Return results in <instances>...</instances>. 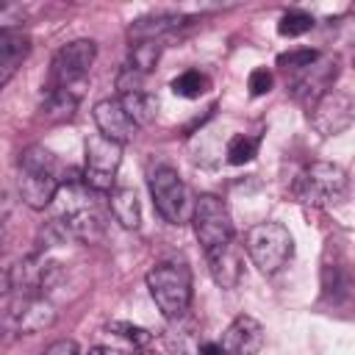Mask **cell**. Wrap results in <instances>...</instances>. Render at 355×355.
<instances>
[{
	"mask_svg": "<svg viewBox=\"0 0 355 355\" xmlns=\"http://www.w3.org/2000/svg\"><path fill=\"white\" fill-rule=\"evenodd\" d=\"M158 55H161V44L158 42H136L133 50H130L128 67L136 69V72H141V75H147L158 64Z\"/></svg>",
	"mask_w": 355,
	"mask_h": 355,
	"instance_id": "44dd1931",
	"label": "cell"
},
{
	"mask_svg": "<svg viewBox=\"0 0 355 355\" xmlns=\"http://www.w3.org/2000/svg\"><path fill=\"white\" fill-rule=\"evenodd\" d=\"M86 355H122L119 349H111V347H92Z\"/></svg>",
	"mask_w": 355,
	"mask_h": 355,
	"instance_id": "4dcf8cb0",
	"label": "cell"
},
{
	"mask_svg": "<svg viewBox=\"0 0 355 355\" xmlns=\"http://www.w3.org/2000/svg\"><path fill=\"white\" fill-rule=\"evenodd\" d=\"M28 53H31V36L22 28L0 31V89L19 72Z\"/></svg>",
	"mask_w": 355,
	"mask_h": 355,
	"instance_id": "5bb4252c",
	"label": "cell"
},
{
	"mask_svg": "<svg viewBox=\"0 0 355 355\" xmlns=\"http://www.w3.org/2000/svg\"><path fill=\"white\" fill-rule=\"evenodd\" d=\"M200 355H225V352L216 341H205V344H200Z\"/></svg>",
	"mask_w": 355,
	"mask_h": 355,
	"instance_id": "f546056e",
	"label": "cell"
},
{
	"mask_svg": "<svg viewBox=\"0 0 355 355\" xmlns=\"http://www.w3.org/2000/svg\"><path fill=\"white\" fill-rule=\"evenodd\" d=\"M352 111H355L352 94L341 92V89H330L327 94H322L313 103L311 122L322 136H336L352 125Z\"/></svg>",
	"mask_w": 355,
	"mask_h": 355,
	"instance_id": "9c48e42d",
	"label": "cell"
},
{
	"mask_svg": "<svg viewBox=\"0 0 355 355\" xmlns=\"http://www.w3.org/2000/svg\"><path fill=\"white\" fill-rule=\"evenodd\" d=\"M169 89H172L178 97L194 100V97H200V94L208 89V78H205L202 72H197V69H186V72H180V75L169 83Z\"/></svg>",
	"mask_w": 355,
	"mask_h": 355,
	"instance_id": "ffe728a7",
	"label": "cell"
},
{
	"mask_svg": "<svg viewBox=\"0 0 355 355\" xmlns=\"http://www.w3.org/2000/svg\"><path fill=\"white\" fill-rule=\"evenodd\" d=\"M108 205H111V214L114 219L128 227V230H136L139 222H141V208H139V200L133 194V189H111L108 191Z\"/></svg>",
	"mask_w": 355,
	"mask_h": 355,
	"instance_id": "e0dca14e",
	"label": "cell"
},
{
	"mask_svg": "<svg viewBox=\"0 0 355 355\" xmlns=\"http://www.w3.org/2000/svg\"><path fill=\"white\" fill-rule=\"evenodd\" d=\"M247 86H250V94H252V97H261V94H266V92L272 89V72H269V69H263V67L252 69V72H250V80H247Z\"/></svg>",
	"mask_w": 355,
	"mask_h": 355,
	"instance_id": "83f0119b",
	"label": "cell"
},
{
	"mask_svg": "<svg viewBox=\"0 0 355 355\" xmlns=\"http://www.w3.org/2000/svg\"><path fill=\"white\" fill-rule=\"evenodd\" d=\"M55 311L50 302H44L42 297H28L22 300L19 311H17V330L19 333H36L47 324H53Z\"/></svg>",
	"mask_w": 355,
	"mask_h": 355,
	"instance_id": "2e32d148",
	"label": "cell"
},
{
	"mask_svg": "<svg viewBox=\"0 0 355 355\" xmlns=\"http://www.w3.org/2000/svg\"><path fill=\"white\" fill-rule=\"evenodd\" d=\"M42 355H80V349H78V344H75V341L61 338V341H53Z\"/></svg>",
	"mask_w": 355,
	"mask_h": 355,
	"instance_id": "f1b7e54d",
	"label": "cell"
},
{
	"mask_svg": "<svg viewBox=\"0 0 355 355\" xmlns=\"http://www.w3.org/2000/svg\"><path fill=\"white\" fill-rule=\"evenodd\" d=\"M122 164V144L103 139L100 133L86 139V166H83V186L89 191H111L116 169Z\"/></svg>",
	"mask_w": 355,
	"mask_h": 355,
	"instance_id": "5b68a950",
	"label": "cell"
},
{
	"mask_svg": "<svg viewBox=\"0 0 355 355\" xmlns=\"http://www.w3.org/2000/svg\"><path fill=\"white\" fill-rule=\"evenodd\" d=\"M316 58H319V53H316V50H291V53L277 55V67L291 69V72H302V69H308Z\"/></svg>",
	"mask_w": 355,
	"mask_h": 355,
	"instance_id": "cb8c5ba5",
	"label": "cell"
},
{
	"mask_svg": "<svg viewBox=\"0 0 355 355\" xmlns=\"http://www.w3.org/2000/svg\"><path fill=\"white\" fill-rule=\"evenodd\" d=\"M58 189H61V178H58L55 155L42 144L25 147L19 155V197H22V202L31 205L33 211H44L55 200Z\"/></svg>",
	"mask_w": 355,
	"mask_h": 355,
	"instance_id": "6da1fadb",
	"label": "cell"
},
{
	"mask_svg": "<svg viewBox=\"0 0 355 355\" xmlns=\"http://www.w3.org/2000/svg\"><path fill=\"white\" fill-rule=\"evenodd\" d=\"M147 288L166 319H180L191 302V272L178 261L158 263L147 272Z\"/></svg>",
	"mask_w": 355,
	"mask_h": 355,
	"instance_id": "7a4b0ae2",
	"label": "cell"
},
{
	"mask_svg": "<svg viewBox=\"0 0 355 355\" xmlns=\"http://www.w3.org/2000/svg\"><path fill=\"white\" fill-rule=\"evenodd\" d=\"M191 227L202 250H211L227 239H233V222L227 205L214 194H200L191 208Z\"/></svg>",
	"mask_w": 355,
	"mask_h": 355,
	"instance_id": "52a82bcc",
	"label": "cell"
},
{
	"mask_svg": "<svg viewBox=\"0 0 355 355\" xmlns=\"http://www.w3.org/2000/svg\"><path fill=\"white\" fill-rule=\"evenodd\" d=\"M97 55V44L92 39H75L69 44H64L50 67V89H75V83H80Z\"/></svg>",
	"mask_w": 355,
	"mask_h": 355,
	"instance_id": "ba28073f",
	"label": "cell"
},
{
	"mask_svg": "<svg viewBox=\"0 0 355 355\" xmlns=\"http://www.w3.org/2000/svg\"><path fill=\"white\" fill-rule=\"evenodd\" d=\"M122 108L128 111V116L133 119L136 128H144V125H153L155 122V114H158V100L147 92H133V94H122L119 97Z\"/></svg>",
	"mask_w": 355,
	"mask_h": 355,
	"instance_id": "d6986e66",
	"label": "cell"
},
{
	"mask_svg": "<svg viewBox=\"0 0 355 355\" xmlns=\"http://www.w3.org/2000/svg\"><path fill=\"white\" fill-rule=\"evenodd\" d=\"M219 347H222L225 355H258L261 347H263V327H261V322L252 319V316H236L227 324Z\"/></svg>",
	"mask_w": 355,
	"mask_h": 355,
	"instance_id": "7c38bea8",
	"label": "cell"
},
{
	"mask_svg": "<svg viewBox=\"0 0 355 355\" xmlns=\"http://www.w3.org/2000/svg\"><path fill=\"white\" fill-rule=\"evenodd\" d=\"M78 108V92L72 89H50L47 100L42 103V116L47 122H64V119H72Z\"/></svg>",
	"mask_w": 355,
	"mask_h": 355,
	"instance_id": "ac0fdd59",
	"label": "cell"
},
{
	"mask_svg": "<svg viewBox=\"0 0 355 355\" xmlns=\"http://www.w3.org/2000/svg\"><path fill=\"white\" fill-rule=\"evenodd\" d=\"M344 191H347V172L330 161L311 164L308 169H302L297 180V197L313 208L336 202L338 197H344Z\"/></svg>",
	"mask_w": 355,
	"mask_h": 355,
	"instance_id": "277c9868",
	"label": "cell"
},
{
	"mask_svg": "<svg viewBox=\"0 0 355 355\" xmlns=\"http://www.w3.org/2000/svg\"><path fill=\"white\" fill-rule=\"evenodd\" d=\"M108 330L119 333L122 338H128V341L136 344V347H144V344L150 341V333H147L144 327H139V324H130V322H111Z\"/></svg>",
	"mask_w": 355,
	"mask_h": 355,
	"instance_id": "484cf974",
	"label": "cell"
},
{
	"mask_svg": "<svg viewBox=\"0 0 355 355\" xmlns=\"http://www.w3.org/2000/svg\"><path fill=\"white\" fill-rule=\"evenodd\" d=\"M311 28H313V17L305 14V11H288V14H283L280 22H277V33H280V36H288V39L302 36V33H308Z\"/></svg>",
	"mask_w": 355,
	"mask_h": 355,
	"instance_id": "603a6c76",
	"label": "cell"
},
{
	"mask_svg": "<svg viewBox=\"0 0 355 355\" xmlns=\"http://www.w3.org/2000/svg\"><path fill=\"white\" fill-rule=\"evenodd\" d=\"M186 25V17L183 14H169V11H158V14H147V17H139L130 22L128 28V36L136 42H158L161 36L178 31Z\"/></svg>",
	"mask_w": 355,
	"mask_h": 355,
	"instance_id": "9a60e30c",
	"label": "cell"
},
{
	"mask_svg": "<svg viewBox=\"0 0 355 355\" xmlns=\"http://www.w3.org/2000/svg\"><path fill=\"white\" fill-rule=\"evenodd\" d=\"M255 153H258V139H255V136L239 133V136H233V139L227 141V161H230L233 166H241V164L252 161Z\"/></svg>",
	"mask_w": 355,
	"mask_h": 355,
	"instance_id": "7402d4cb",
	"label": "cell"
},
{
	"mask_svg": "<svg viewBox=\"0 0 355 355\" xmlns=\"http://www.w3.org/2000/svg\"><path fill=\"white\" fill-rule=\"evenodd\" d=\"M244 250L261 275H275L294 252V239L280 222H258L244 236Z\"/></svg>",
	"mask_w": 355,
	"mask_h": 355,
	"instance_id": "3957f363",
	"label": "cell"
},
{
	"mask_svg": "<svg viewBox=\"0 0 355 355\" xmlns=\"http://www.w3.org/2000/svg\"><path fill=\"white\" fill-rule=\"evenodd\" d=\"M208 258V269L216 286L222 288H236L241 280V261H244V250L241 244H236V239H227L211 250H205Z\"/></svg>",
	"mask_w": 355,
	"mask_h": 355,
	"instance_id": "30bf717a",
	"label": "cell"
},
{
	"mask_svg": "<svg viewBox=\"0 0 355 355\" xmlns=\"http://www.w3.org/2000/svg\"><path fill=\"white\" fill-rule=\"evenodd\" d=\"M94 122L100 128V136L103 139H111L116 144L130 141L136 136V130H139L133 125V119L128 116V111L122 108L119 100H100L94 105Z\"/></svg>",
	"mask_w": 355,
	"mask_h": 355,
	"instance_id": "4fadbf2b",
	"label": "cell"
},
{
	"mask_svg": "<svg viewBox=\"0 0 355 355\" xmlns=\"http://www.w3.org/2000/svg\"><path fill=\"white\" fill-rule=\"evenodd\" d=\"M144 75L141 72H136V69H130V67H125L122 72H119V78H116V89H119V94H133V92H144Z\"/></svg>",
	"mask_w": 355,
	"mask_h": 355,
	"instance_id": "4316f807",
	"label": "cell"
},
{
	"mask_svg": "<svg viewBox=\"0 0 355 355\" xmlns=\"http://www.w3.org/2000/svg\"><path fill=\"white\" fill-rule=\"evenodd\" d=\"M22 19H25V6L22 3L0 0V31H14V28H19Z\"/></svg>",
	"mask_w": 355,
	"mask_h": 355,
	"instance_id": "d4e9b609",
	"label": "cell"
},
{
	"mask_svg": "<svg viewBox=\"0 0 355 355\" xmlns=\"http://www.w3.org/2000/svg\"><path fill=\"white\" fill-rule=\"evenodd\" d=\"M147 186H150V197H153V205L155 211L169 222V225H183L186 222V186L180 180V175L172 169V166H155L150 169V178H147Z\"/></svg>",
	"mask_w": 355,
	"mask_h": 355,
	"instance_id": "8992f818",
	"label": "cell"
},
{
	"mask_svg": "<svg viewBox=\"0 0 355 355\" xmlns=\"http://www.w3.org/2000/svg\"><path fill=\"white\" fill-rule=\"evenodd\" d=\"M338 75V58H324L319 55L308 69L300 72V80L294 83V97L302 103H316L322 94L330 92V83Z\"/></svg>",
	"mask_w": 355,
	"mask_h": 355,
	"instance_id": "8fae6325",
	"label": "cell"
}]
</instances>
